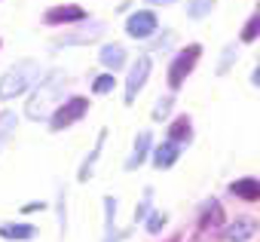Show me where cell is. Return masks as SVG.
Returning <instances> with one entry per match:
<instances>
[{
	"label": "cell",
	"mask_w": 260,
	"mask_h": 242,
	"mask_svg": "<svg viewBox=\"0 0 260 242\" xmlns=\"http://www.w3.org/2000/svg\"><path fill=\"white\" fill-rule=\"evenodd\" d=\"M61 89H64V74H61V71H49V74L40 80V86L34 89V95L28 98L25 113H28L31 119H46V116H49V107L55 104V98H58Z\"/></svg>",
	"instance_id": "6da1fadb"
},
{
	"label": "cell",
	"mask_w": 260,
	"mask_h": 242,
	"mask_svg": "<svg viewBox=\"0 0 260 242\" xmlns=\"http://www.w3.org/2000/svg\"><path fill=\"white\" fill-rule=\"evenodd\" d=\"M40 74V65L34 62V58H22V62H16L4 77H0V101H7V98H13V95H22L28 86H31V80Z\"/></svg>",
	"instance_id": "7a4b0ae2"
},
{
	"label": "cell",
	"mask_w": 260,
	"mask_h": 242,
	"mask_svg": "<svg viewBox=\"0 0 260 242\" xmlns=\"http://www.w3.org/2000/svg\"><path fill=\"white\" fill-rule=\"evenodd\" d=\"M86 110H89V101H86V98H71V101H64V104L52 113V123H49V126H52L55 132L64 129V126H74Z\"/></svg>",
	"instance_id": "3957f363"
},
{
	"label": "cell",
	"mask_w": 260,
	"mask_h": 242,
	"mask_svg": "<svg viewBox=\"0 0 260 242\" xmlns=\"http://www.w3.org/2000/svg\"><path fill=\"white\" fill-rule=\"evenodd\" d=\"M199 52H202V49L193 43V46H187V49L172 62V68H169V86H172V89H178V86L184 83V77L193 71V65H196V58H199Z\"/></svg>",
	"instance_id": "277c9868"
},
{
	"label": "cell",
	"mask_w": 260,
	"mask_h": 242,
	"mask_svg": "<svg viewBox=\"0 0 260 242\" xmlns=\"http://www.w3.org/2000/svg\"><path fill=\"white\" fill-rule=\"evenodd\" d=\"M147 77H150V58L141 55V58L132 65V71H128V80H125V104H132V101L138 98V89L147 83Z\"/></svg>",
	"instance_id": "5b68a950"
},
{
	"label": "cell",
	"mask_w": 260,
	"mask_h": 242,
	"mask_svg": "<svg viewBox=\"0 0 260 242\" xmlns=\"http://www.w3.org/2000/svg\"><path fill=\"white\" fill-rule=\"evenodd\" d=\"M125 31H128V37H150L153 31H156V16L150 13V10H138V13H132L128 16V22H125Z\"/></svg>",
	"instance_id": "8992f818"
},
{
	"label": "cell",
	"mask_w": 260,
	"mask_h": 242,
	"mask_svg": "<svg viewBox=\"0 0 260 242\" xmlns=\"http://www.w3.org/2000/svg\"><path fill=\"white\" fill-rule=\"evenodd\" d=\"M254 233H257V221L248 218V215H242V218H236L230 227H223V239H226V242H248Z\"/></svg>",
	"instance_id": "52a82bcc"
},
{
	"label": "cell",
	"mask_w": 260,
	"mask_h": 242,
	"mask_svg": "<svg viewBox=\"0 0 260 242\" xmlns=\"http://www.w3.org/2000/svg\"><path fill=\"white\" fill-rule=\"evenodd\" d=\"M83 19H86V10H83V7H74V4H68V7H52V10H46V16H43L46 25H64V22H83Z\"/></svg>",
	"instance_id": "ba28073f"
},
{
	"label": "cell",
	"mask_w": 260,
	"mask_h": 242,
	"mask_svg": "<svg viewBox=\"0 0 260 242\" xmlns=\"http://www.w3.org/2000/svg\"><path fill=\"white\" fill-rule=\"evenodd\" d=\"M104 138H107V129H101L98 132V138H95V144H92V154L83 160V169H80V181H89V175L95 172V163H98V157H101V147H104Z\"/></svg>",
	"instance_id": "9c48e42d"
},
{
	"label": "cell",
	"mask_w": 260,
	"mask_h": 242,
	"mask_svg": "<svg viewBox=\"0 0 260 242\" xmlns=\"http://www.w3.org/2000/svg\"><path fill=\"white\" fill-rule=\"evenodd\" d=\"M178 154H181V147L172 144V141H166V144L156 147V154H153V166H156V169H172L175 160H178Z\"/></svg>",
	"instance_id": "30bf717a"
},
{
	"label": "cell",
	"mask_w": 260,
	"mask_h": 242,
	"mask_svg": "<svg viewBox=\"0 0 260 242\" xmlns=\"http://www.w3.org/2000/svg\"><path fill=\"white\" fill-rule=\"evenodd\" d=\"M230 193H233V196H242V199H248V202H254V199L260 196V184H257V178H242V181H233V184H230Z\"/></svg>",
	"instance_id": "8fae6325"
},
{
	"label": "cell",
	"mask_w": 260,
	"mask_h": 242,
	"mask_svg": "<svg viewBox=\"0 0 260 242\" xmlns=\"http://www.w3.org/2000/svg\"><path fill=\"white\" fill-rule=\"evenodd\" d=\"M150 141H153V138H150V132H141V135H138V141H135V150H132V157L125 160V169H128V172H132V169H138V166L144 163V157H147V147H150Z\"/></svg>",
	"instance_id": "7c38bea8"
},
{
	"label": "cell",
	"mask_w": 260,
	"mask_h": 242,
	"mask_svg": "<svg viewBox=\"0 0 260 242\" xmlns=\"http://www.w3.org/2000/svg\"><path fill=\"white\" fill-rule=\"evenodd\" d=\"M98 58H101V65L104 68H110V71H116V68H122V62H125V49L122 46H101V52H98Z\"/></svg>",
	"instance_id": "4fadbf2b"
},
{
	"label": "cell",
	"mask_w": 260,
	"mask_h": 242,
	"mask_svg": "<svg viewBox=\"0 0 260 242\" xmlns=\"http://www.w3.org/2000/svg\"><path fill=\"white\" fill-rule=\"evenodd\" d=\"M0 236L4 239H34L37 227H31V224H0Z\"/></svg>",
	"instance_id": "5bb4252c"
},
{
	"label": "cell",
	"mask_w": 260,
	"mask_h": 242,
	"mask_svg": "<svg viewBox=\"0 0 260 242\" xmlns=\"http://www.w3.org/2000/svg\"><path fill=\"white\" fill-rule=\"evenodd\" d=\"M104 31V25H83L77 34H71V37H61L58 40V46H74V43H83V40H92V37H98Z\"/></svg>",
	"instance_id": "9a60e30c"
},
{
	"label": "cell",
	"mask_w": 260,
	"mask_h": 242,
	"mask_svg": "<svg viewBox=\"0 0 260 242\" xmlns=\"http://www.w3.org/2000/svg\"><path fill=\"white\" fill-rule=\"evenodd\" d=\"M169 141L178 144V147L190 141V119H187V116H181V119H175V123H172V129H169Z\"/></svg>",
	"instance_id": "2e32d148"
},
{
	"label": "cell",
	"mask_w": 260,
	"mask_h": 242,
	"mask_svg": "<svg viewBox=\"0 0 260 242\" xmlns=\"http://www.w3.org/2000/svg\"><path fill=\"white\" fill-rule=\"evenodd\" d=\"M220 202L217 199H208L205 205H202V218H199V227H217L220 224Z\"/></svg>",
	"instance_id": "e0dca14e"
},
{
	"label": "cell",
	"mask_w": 260,
	"mask_h": 242,
	"mask_svg": "<svg viewBox=\"0 0 260 242\" xmlns=\"http://www.w3.org/2000/svg\"><path fill=\"white\" fill-rule=\"evenodd\" d=\"M211 7H214V0H190L187 13H190V19H205L211 13Z\"/></svg>",
	"instance_id": "ac0fdd59"
},
{
	"label": "cell",
	"mask_w": 260,
	"mask_h": 242,
	"mask_svg": "<svg viewBox=\"0 0 260 242\" xmlns=\"http://www.w3.org/2000/svg\"><path fill=\"white\" fill-rule=\"evenodd\" d=\"M257 34H260V16H251V19H248V25H245V31H242V43L257 40Z\"/></svg>",
	"instance_id": "d6986e66"
},
{
	"label": "cell",
	"mask_w": 260,
	"mask_h": 242,
	"mask_svg": "<svg viewBox=\"0 0 260 242\" xmlns=\"http://www.w3.org/2000/svg\"><path fill=\"white\" fill-rule=\"evenodd\" d=\"M113 86H116L113 74H104V77H95V83H92V92H95V95H104V92H110Z\"/></svg>",
	"instance_id": "ffe728a7"
},
{
	"label": "cell",
	"mask_w": 260,
	"mask_h": 242,
	"mask_svg": "<svg viewBox=\"0 0 260 242\" xmlns=\"http://www.w3.org/2000/svg\"><path fill=\"white\" fill-rule=\"evenodd\" d=\"M172 104H175V98H172V95H166L162 101H156V107H153V119H162V116L172 110Z\"/></svg>",
	"instance_id": "44dd1931"
},
{
	"label": "cell",
	"mask_w": 260,
	"mask_h": 242,
	"mask_svg": "<svg viewBox=\"0 0 260 242\" xmlns=\"http://www.w3.org/2000/svg\"><path fill=\"white\" fill-rule=\"evenodd\" d=\"M150 199H153V190L147 187V190H144V199H141V205L135 208V224H138V221H144V215H147V208H150Z\"/></svg>",
	"instance_id": "7402d4cb"
},
{
	"label": "cell",
	"mask_w": 260,
	"mask_h": 242,
	"mask_svg": "<svg viewBox=\"0 0 260 242\" xmlns=\"http://www.w3.org/2000/svg\"><path fill=\"white\" fill-rule=\"evenodd\" d=\"M166 227V211H150V221H147V230L150 233H159Z\"/></svg>",
	"instance_id": "603a6c76"
},
{
	"label": "cell",
	"mask_w": 260,
	"mask_h": 242,
	"mask_svg": "<svg viewBox=\"0 0 260 242\" xmlns=\"http://www.w3.org/2000/svg\"><path fill=\"white\" fill-rule=\"evenodd\" d=\"M233 55H236V49L230 46V49L223 52V62H220V68H217V74H226V68H230V62H233Z\"/></svg>",
	"instance_id": "cb8c5ba5"
},
{
	"label": "cell",
	"mask_w": 260,
	"mask_h": 242,
	"mask_svg": "<svg viewBox=\"0 0 260 242\" xmlns=\"http://www.w3.org/2000/svg\"><path fill=\"white\" fill-rule=\"evenodd\" d=\"M13 123H16V116H13V113H4V116H0V132H7Z\"/></svg>",
	"instance_id": "d4e9b609"
},
{
	"label": "cell",
	"mask_w": 260,
	"mask_h": 242,
	"mask_svg": "<svg viewBox=\"0 0 260 242\" xmlns=\"http://www.w3.org/2000/svg\"><path fill=\"white\" fill-rule=\"evenodd\" d=\"M58 224H61V230H64V190H61V196H58Z\"/></svg>",
	"instance_id": "484cf974"
},
{
	"label": "cell",
	"mask_w": 260,
	"mask_h": 242,
	"mask_svg": "<svg viewBox=\"0 0 260 242\" xmlns=\"http://www.w3.org/2000/svg\"><path fill=\"white\" fill-rule=\"evenodd\" d=\"M40 208H43V202H28L22 211H25V215H31V211H40Z\"/></svg>",
	"instance_id": "4316f807"
},
{
	"label": "cell",
	"mask_w": 260,
	"mask_h": 242,
	"mask_svg": "<svg viewBox=\"0 0 260 242\" xmlns=\"http://www.w3.org/2000/svg\"><path fill=\"white\" fill-rule=\"evenodd\" d=\"M150 4H172V0H150Z\"/></svg>",
	"instance_id": "83f0119b"
}]
</instances>
